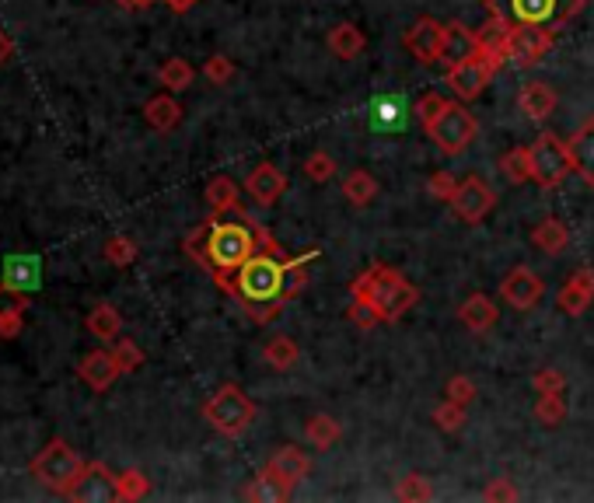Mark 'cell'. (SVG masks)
Masks as SVG:
<instances>
[{
  "mask_svg": "<svg viewBox=\"0 0 594 503\" xmlns=\"http://www.w3.org/2000/svg\"><path fill=\"white\" fill-rule=\"evenodd\" d=\"M395 500H402V503L434 500V486H430V479L420 476V472H409V476H402L399 486H395Z\"/></svg>",
  "mask_w": 594,
  "mask_h": 503,
  "instance_id": "38",
  "label": "cell"
},
{
  "mask_svg": "<svg viewBox=\"0 0 594 503\" xmlns=\"http://www.w3.org/2000/svg\"><path fill=\"white\" fill-rule=\"evenodd\" d=\"M367 49V35L360 32L353 21H339V25L329 28V53L339 56V60H357Z\"/></svg>",
  "mask_w": 594,
  "mask_h": 503,
  "instance_id": "25",
  "label": "cell"
},
{
  "mask_svg": "<svg viewBox=\"0 0 594 503\" xmlns=\"http://www.w3.org/2000/svg\"><path fill=\"white\" fill-rule=\"evenodd\" d=\"M343 196L350 200V207H371L374 196H378V179L364 168H353L343 179Z\"/></svg>",
  "mask_w": 594,
  "mask_h": 503,
  "instance_id": "33",
  "label": "cell"
},
{
  "mask_svg": "<svg viewBox=\"0 0 594 503\" xmlns=\"http://www.w3.org/2000/svg\"><path fill=\"white\" fill-rule=\"evenodd\" d=\"M119 7H126V11H144V7H151L154 0H116Z\"/></svg>",
  "mask_w": 594,
  "mask_h": 503,
  "instance_id": "56",
  "label": "cell"
},
{
  "mask_svg": "<svg viewBox=\"0 0 594 503\" xmlns=\"http://www.w3.org/2000/svg\"><path fill=\"white\" fill-rule=\"evenodd\" d=\"M144 119H147V126H151V130L172 133L175 126L182 123V105L172 98V91H165V95H154V98H147V105H144Z\"/></svg>",
  "mask_w": 594,
  "mask_h": 503,
  "instance_id": "23",
  "label": "cell"
},
{
  "mask_svg": "<svg viewBox=\"0 0 594 503\" xmlns=\"http://www.w3.org/2000/svg\"><path fill=\"white\" fill-rule=\"evenodd\" d=\"M567 413H570V406L563 392L539 395V402H535V420H539L542 427H560V423L567 420Z\"/></svg>",
  "mask_w": 594,
  "mask_h": 503,
  "instance_id": "36",
  "label": "cell"
},
{
  "mask_svg": "<svg viewBox=\"0 0 594 503\" xmlns=\"http://www.w3.org/2000/svg\"><path fill=\"white\" fill-rule=\"evenodd\" d=\"M567 147H570V161H574V172L594 189V116L577 126L574 137L567 140Z\"/></svg>",
  "mask_w": 594,
  "mask_h": 503,
  "instance_id": "18",
  "label": "cell"
},
{
  "mask_svg": "<svg viewBox=\"0 0 594 503\" xmlns=\"http://www.w3.org/2000/svg\"><path fill=\"white\" fill-rule=\"evenodd\" d=\"M112 353H116V360H119V367H123V374H133V371H140L144 367V350H140L133 339H116L112 343Z\"/></svg>",
  "mask_w": 594,
  "mask_h": 503,
  "instance_id": "42",
  "label": "cell"
},
{
  "mask_svg": "<svg viewBox=\"0 0 594 503\" xmlns=\"http://www.w3.org/2000/svg\"><path fill=\"white\" fill-rule=\"evenodd\" d=\"M304 437H308L311 448L329 451L332 444L343 437V423L329 413H315V416H308V423H304Z\"/></svg>",
  "mask_w": 594,
  "mask_h": 503,
  "instance_id": "30",
  "label": "cell"
},
{
  "mask_svg": "<svg viewBox=\"0 0 594 503\" xmlns=\"http://www.w3.org/2000/svg\"><path fill=\"white\" fill-rule=\"evenodd\" d=\"M528 154H532V182L539 189H560L563 182H567V175L574 172L567 140H560L549 130L535 137V144L528 147Z\"/></svg>",
  "mask_w": 594,
  "mask_h": 503,
  "instance_id": "7",
  "label": "cell"
},
{
  "mask_svg": "<svg viewBox=\"0 0 594 503\" xmlns=\"http://www.w3.org/2000/svg\"><path fill=\"white\" fill-rule=\"evenodd\" d=\"M207 207H210V214H221V217L231 214V210H242L235 179H228V175H214V179L207 182Z\"/></svg>",
  "mask_w": 594,
  "mask_h": 503,
  "instance_id": "32",
  "label": "cell"
},
{
  "mask_svg": "<svg viewBox=\"0 0 594 503\" xmlns=\"http://www.w3.org/2000/svg\"><path fill=\"white\" fill-rule=\"evenodd\" d=\"M350 297H357V301H371L374 311L381 315V322H395V318H402L416 301H420V290H416L399 269L385 266V262H374L367 273L353 276Z\"/></svg>",
  "mask_w": 594,
  "mask_h": 503,
  "instance_id": "1",
  "label": "cell"
},
{
  "mask_svg": "<svg viewBox=\"0 0 594 503\" xmlns=\"http://www.w3.org/2000/svg\"><path fill=\"white\" fill-rule=\"evenodd\" d=\"M42 276H46V262L39 252H11L0 262V280L14 290H25V294L42 290Z\"/></svg>",
  "mask_w": 594,
  "mask_h": 503,
  "instance_id": "12",
  "label": "cell"
},
{
  "mask_svg": "<svg viewBox=\"0 0 594 503\" xmlns=\"http://www.w3.org/2000/svg\"><path fill=\"white\" fill-rule=\"evenodd\" d=\"M476 381L465 378V374H455V378H448V385H444V399L458 402V406H469L472 399H476Z\"/></svg>",
  "mask_w": 594,
  "mask_h": 503,
  "instance_id": "46",
  "label": "cell"
},
{
  "mask_svg": "<svg viewBox=\"0 0 594 503\" xmlns=\"http://www.w3.org/2000/svg\"><path fill=\"white\" fill-rule=\"evenodd\" d=\"M84 469H88V462H84L63 437H53V441L28 462V472H32L35 483L46 486L49 493H56V497H63V500H67L70 493H74V486L81 483Z\"/></svg>",
  "mask_w": 594,
  "mask_h": 503,
  "instance_id": "3",
  "label": "cell"
},
{
  "mask_svg": "<svg viewBox=\"0 0 594 503\" xmlns=\"http://www.w3.org/2000/svg\"><path fill=\"white\" fill-rule=\"evenodd\" d=\"M532 388L539 395H549V392H567V374L556 371V367H542V371L532 374Z\"/></svg>",
  "mask_w": 594,
  "mask_h": 503,
  "instance_id": "45",
  "label": "cell"
},
{
  "mask_svg": "<svg viewBox=\"0 0 594 503\" xmlns=\"http://www.w3.org/2000/svg\"><path fill=\"white\" fill-rule=\"evenodd\" d=\"M147 493H151V479H147L140 469H126L116 476V500L137 503V500H144Z\"/></svg>",
  "mask_w": 594,
  "mask_h": 503,
  "instance_id": "37",
  "label": "cell"
},
{
  "mask_svg": "<svg viewBox=\"0 0 594 503\" xmlns=\"http://www.w3.org/2000/svg\"><path fill=\"white\" fill-rule=\"evenodd\" d=\"M315 249L301 252L294 259H284V287H280V301H294V297L304 294L308 287V262H315Z\"/></svg>",
  "mask_w": 594,
  "mask_h": 503,
  "instance_id": "29",
  "label": "cell"
},
{
  "mask_svg": "<svg viewBox=\"0 0 594 503\" xmlns=\"http://www.w3.org/2000/svg\"><path fill=\"white\" fill-rule=\"evenodd\" d=\"M518 109H521V116H528V119H549V116H553V109H556V91H553V84H546V81H528V84H521V91H518Z\"/></svg>",
  "mask_w": 594,
  "mask_h": 503,
  "instance_id": "22",
  "label": "cell"
},
{
  "mask_svg": "<svg viewBox=\"0 0 594 503\" xmlns=\"http://www.w3.org/2000/svg\"><path fill=\"white\" fill-rule=\"evenodd\" d=\"M336 172H339L336 161H332V154H325V151H311L308 161H304V175H308V182H318V186L329 182Z\"/></svg>",
  "mask_w": 594,
  "mask_h": 503,
  "instance_id": "41",
  "label": "cell"
},
{
  "mask_svg": "<svg viewBox=\"0 0 594 503\" xmlns=\"http://www.w3.org/2000/svg\"><path fill=\"white\" fill-rule=\"evenodd\" d=\"M448 207L455 210L465 224L476 228V224H483L486 217L493 214V207H497V193H493L490 182L479 179V175H465V179L458 182V189H455V196H451Z\"/></svg>",
  "mask_w": 594,
  "mask_h": 503,
  "instance_id": "9",
  "label": "cell"
},
{
  "mask_svg": "<svg viewBox=\"0 0 594 503\" xmlns=\"http://www.w3.org/2000/svg\"><path fill=\"white\" fill-rule=\"evenodd\" d=\"M245 193H249V200H256L259 207H273V203L287 193V175L280 172L273 161H263V165H256L245 175Z\"/></svg>",
  "mask_w": 594,
  "mask_h": 503,
  "instance_id": "16",
  "label": "cell"
},
{
  "mask_svg": "<svg viewBox=\"0 0 594 503\" xmlns=\"http://www.w3.org/2000/svg\"><path fill=\"white\" fill-rule=\"evenodd\" d=\"M280 287H284V259L277 255L256 252L245 266L235 269V297L242 301V308L280 301Z\"/></svg>",
  "mask_w": 594,
  "mask_h": 503,
  "instance_id": "5",
  "label": "cell"
},
{
  "mask_svg": "<svg viewBox=\"0 0 594 503\" xmlns=\"http://www.w3.org/2000/svg\"><path fill=\"white\" fill-rule=\"evenodd\" d=\"M423 130H427V137L434 140L441 154H448V158H462V154L472 147V140H476L479 119L472 116L465 105L448 102V109H444L430 126H423Z\"/></svg>",
  "mask_w": 594,
  "mask_h": 503,
  "instance_id": "6",
  "label": "cell"
},
{
  "mask_svg": "<svg viewBox=\"0 0 594 503\" xmlns=\"http://www.w3.org/2000/svg\"><path fill=\"white\" fill-rule=\"evenodd\" d=\"M500 297H504L514 311H532L535 304L546 297V280H542L535 269L514 266L511 273L500 280Z\"/></svg>",
  "mask_w": 594,
  "mask_h": 503,
  "instance_id": "10",
  "label": "cell"
},
{
  "mask_svg": "<svg viewBox=\"0 0 594 503\" xmlns=\"http://www.w3.org/2000/svg\"><path fill=\"white\" fill-rule=\"evenodd\" d=\"M427 189H430V196H434V200L451 203V196H455V189H458V179L451 172H434V175H430V182H427Z\"/></svg>",
  "mask_w": 594,
  "mask_h": 503,
  "instance_id": "49",
  "label": "cell"
},
{
  "mask_svg": "<svg viewBox=\"0 0 594 503\" xmlns=\"http://www.w3.org/2000/svg\"><path fill=\"white\" fill-rule=\"evenodd\" d=\"M367 116H371V123L378 126V130H402L406 126V98L402 95H381L371 102V109H367Z\"/></svg>",
  "mask_w": 594,
  "mask_h": 503,
  "instance_id": "26",
  "label": "cell"
},
{
  "mask_svg": "<svg viewBox=\"0 0 594 503\" xmlns=\"http://www.w3.org/2000/svg\"><path fill=\"white\" fill-rule=\"evenodd\" d=\"M28 297H32V294H25V290L7 287V283L0 280V315H11V311H18V315H25V311H28Z\"/></svg>",
  "mask_w": 594,
  "mask_h": 503,
  "instance_id": "48",
  "label": "cell"
},
{
  "mask_svg": "<svg viewBox=\"0 0 594 503\" xmlns=\"http://www.w3.org/2000/svg\"><path fill=\"white\" fill-rule=\"evenodd\" d=\"M444 109H448V98H444V95H437V91H430V95H423L420 102H416L413 116L420 119V126H430L437 116H441Z\"/></svg>",
  "mask_w": 594,
  "mask_h": 503,
  "instance_id": "47",
  "label": "cell"
},
{
  "mask_svg": "<svg viewBox=\"0 0 594 503\" xmlns=\"http://www.w3.org/2000/svg\"><path fill=\"white\" fill-rule=\"evenodd\" d=\"M21 332H25V315H18V311H11V315H0V339H18Z\"/></svg>",
  "mask_w": 594,
  "mask_h": 503,
  "instance_id": "53",
  "label": "cell"
},
{
  "mask_svg": "<svg viewBox=\"0 0 594 503\" xmlns=\"http://www.w3.org/2000/svg\"><path fill=\"white\" fill-rule=\"evenodd\" d=\"M291 493H294V483H287L277 469L263 465V469L256 472V479L245 486L242 497L245 500H263V503H280V500H291Z\"/></svg>",
  "mask_w": 594,
  "mask_h": 503,
  "instance_id": "20",
  "label": "cell"
},
{
  "mask_svg": "<svg viewBox=\"0 0 594 503\" xmlns=\"http://www.w3.org/2000/svg\"><path fill=\"white\" fill-rule=\"evenodd\" d=\"M256 402L238 385H221L207 402H203V420L221 437H242L256 423Z\"/></svg>",
  "mask_w": 594,
  "mask_h": 503,
  "instance_id": "4",
  "label": "cell"
},
{
  "mask_svg": "<svg viewBox=\"0 0 594 503\" xmlns=\"http://www.w3.org/2000/svg\"><path fill=\"white\" fill-rule=\"evenodd\" d=\"M430 420L437 423V430H444V434H455V430L465 427V406H458V402L444 399L441 406L434 409V416Z\"/></svg>",
  "mask_w": 594,
  "mask_h": 503,
  "instance_id": "40",
  "label": "cell"
},
{
  "mask_svg": "<svg viewBox=\"0 0 594 503\" xmlns=\"http://www.w3.org/2000/svg\"><path fill=\"white\" fill-rule=\"evenodd\" d=\"M165 4H168V11H172V14H189L196 4H200V0H165Z\"/></svg>",
  "mask_w": 594,
  "mask_h": 503,
  "instance_id": "55",
  "label": "cell"
},
{
  "mask_svg": "<svg viewBox=\"0 0 594 503\" xmlns=\"http://www.w3.org/2000/svg\"><path fill=\"white\" fill-rule=\"evenodd\" d=\"M493 74H497V70H493L490 63H483L479 56H472V60L451 63L448 74H444V81H448V88L455 91L462 102H476V98L490 88Z\"/></svg>",
  "mask_w": 594,
  "mask_h": 503,
  "instance_id": "11",
  "label": "cell"
},
{
  "mask_svg": "<svg viewBox=\"0 0 594 503\" xmlns=\"http://www.w3.org/2000/svg\"><path fill=\"white\" fill-rule=\"evenodd\" d=\"M203 77H207L210 84H217V88H224V84L235 77V63H231L224 53H214L207 63H203Z\"/></svg>",
  "mask_w": 594,
  "mask_h": 503,
  "instance_id": "43",
  "label": "cell"
},
{
  "mask_svg": "<svg viewBox=\"0 0 594 503\" xmlns=\"http://www.w3.org/2000/svg\"><path fill=\"white\" fill-rule=\"evenodd\" d=\"M238 221H221V214H210V235H207V273L214 269H231L235 273L238 266L252 259L259 252L256 245V231H252V221L235 210Z\"/></svg>",
  "mask_w": 594,
  "mask_h": 503,
  "instance_id": "2",
  "label": "cell"
},
{
  "mask_svg": "<svg viewBox=\"0 0 594 503\" xmlns=\"http://www.w3.org/2000/svg\"><path fill=\"white\" fill-rule=\"evenodd\" d=\"M346 315H350V322L357 325V329L371 332L374 325H381V315L374 311L371 301H357V297H350V308H346Z\"/></svg>",
  "mask_w": 594,
  "mask_h": 503,
  "instance_id": "44",
  "label": "cell"
},
{
  "mask_svg": "<svg viewBox=\"0 0 594 503\" xmlns=\"http://www.w3.org/2000/svg\"><path fill=\"white\" fill-rule=\"evenodd\" d=\"M11 53H14V42H11V35L0 28V67H4L7 60H11Z\"/></svg>",
  "mask_w": 594,
  "mask_h": 503,
  "instance_id": "54",
  "label": "cell"
},
{
  "mask_svg": "<svg viewBox=\"0 0 594 503\" xmlns=\"http://www.w3.org/2000/svg\"><path fill=\"white\" fill-rule=\"evenodd\" d=\"M483 500H490V503H500V500H521V490L511 483V479H493V483L483 490Z\"/></svg>",
  "mask_w": 594,
  "mask_h": 503,
  "instance_id": "50",
  "label": "cell"
},
{
  "mask_svg": "<svg viewBox=\"0 0 594 503\" xmlns=\"http://www.w3.org/2000/svg\"><path fill=\"white\" fill-rule=\"evenodd\" d=\"M591 301H594V269L581 266V269H574L570 280L560 287V294H556V308L570 318H581L584 311L591 308Z\"/></svg>",
  "mask_w": 594,
  "mask_h": 503,
  "instance_id": "15",
  "label": "cell"
},
{
  "mask_svg": "<svg viewBox=\"0 0 594 503\" xmlns=\"http://www.w3.org/2000/svg\"><path fill=\"white\" fill-rule=\"evenodd\" d=\"M402 42H406L409 56H416L420 63H437L444 49V25L437 18H420L409 25Z\"/></svg>",
  "mask_w": 594,
  "mask_h": 503,
  "instance_id": "14",
  "label": "cell"
},
{
  "mask_svg": "<svg viewBox=\"0 0 594 503\" xmlns=\"http://www.w3.org/2000/svg\"><path fill=\"white\" fill-rule=\"evenodd\" d=\"M266 465H270V469H277L280 476H284L287 483H294V486L301 483V479L311 472V458L304 455V451L297 448V444H287V448H277V451H273V458H270V462H266Z\"/></svg>",
  "mask_w": 594,
  "mask_h": 503,
  "instance_id": "27",
  "label": "cell"
},
{
  "mask_svg": "<svg viewBox=\"0 0 594 503\" xmlns=\"http://www.w3.org/2000/svg\"><path fill=\"white\" fill-rule=\"evenodd\" d=\"M102 255L116 269H126V266H133V262H137V242H133V238H126V235H112L109 242H105Z\"/></svg>",
  "mask_w": 594,
  "mask_h": 503,
  "instance_id": "39",
  "label": "cell"
},
{
  "mask_svg": "<svg viewBox=\"0 0 594 503\" xmlns=\"http://www.w3.org/2000/svg\"><path fill=\"white\" fill-rule=\"evenodd\" d=\"M67 500H77V503L116 500V472H112L109 465H102V462H88L81 483L74 486V493H70Z\"/></svg>",
  "mask_w": 594,
  "mask_h": 503,
  "instance_id": "17",
  "label": "cell"
},
{
  "mask_svg": "<svg viewBox=\"0 0 594 503\" xmlns=\"http://www.w3.org/2000/svg\"><path fill=\"white\" fill-rule=\"evenodd\" d=\"M123 374V367H119L116 353L105 350V346H98V350L84 353L81 364H77V378L84 381V385L91 388V392H109L112 385H116V378Z\"/></svg>",
  "mask_w": 594,
  "mask_h": 503,
  "instance_id": "13",
  "label": "cell"
},
{
  "mask_svg": "<svg viewBox=\"0 0 594 503\" xmlns=\"http://www.w3.org/2000/svg\"><path fill=\"white\" fill-rule=\"evenodd\" d=\"M584 4H588V0H556V21H553V28H560V25H567V21H574L577 14L584 11Z\"/></svg>",
  "mask_w": 594,
  "mask_h": 503,
  "instance_id": "52",
  "label": "cell"
},
{
  "mask_svg": "<svg viewBox=\"0 0 594 503\" xmlns=\"http://www.w3.org/2000/svg\"><path fill=\"white\" fill-rule=\"evenodd\" d=\"M556 46V28L549 25H514L511 32V46H507V60L514 67L528 70V67H539Z\"/></svg>",
  "mask_w": 594,
  "mask_h": 503,
  "instance_id": "8",
  "label": "cell"
},
{
  "mask_svg": "<svg viewBox=\"0 0 594 503\" xmlns=\"http://www.w3.org/2000/svg\"><path fill=\"white\" fill-rule=\"evenodd\" d=\"M193 77H196L193 63L182 60V56H172V60H165L158 67V81H161V88H168V91H186L189 84H193Z\"/></svg>",
  "mask_w": 594,
  "mask_h": 503,
  "instance_id": "35",
  "label": "cell"
},
{
  "mask_svg": "<svg viewBox=\"0 0 594 503\" xmlns=\"http://www.w3.org/2000/svg\"><path fill=\"white\" fill-rule=\"evenodd\" d=\"M280 304L284 301H266V304H245V311H249V318L256 325H270L280 318Z\"/></svg>",
  "mask_w": 594,
  "mask_h": 503,
  "instance_id": "51",
  "label": "cell"
},
{
  "mask_svg": "<svg viewBox=\"0 0 594 503\" xmlns=\"http://www.w3.org/2000/svg\"><path fill=\"white\" fill-rule=\"evenodd\" d=\"M497 168L504 172L507 182H514V186L532 182V154H528V147H514V151L500 154Z\"/></svg>",
  "mask_w": 594,
  "mask_h": 503,
  "instance_id": "34",
  "label": "cell"
},
{
  "mask_svg": "<svg viewBox=\"0 0 594 503\" xmlns=\"http://www.w3.org/2000/svg\"><path fill=\"white\" fill-rule=\"evenodd\" d=\"M263 360L273 371H291L297 360H301V346H297L294 336H270L263 346Z\"/></svg>",
  "mask_w": 594,
  "mask_h": 503,
  "instance_id": "31",
  "label": "cell"
},
{
  "mask_svg": "<svg viewBox=\"0 0 594 503\" xmlns=\"http://www.w3.org/2000/svg\"><path fill=\"white\" fill-rule=\"evenodd\" d=\"M476 53H479V35L472 32L469 25H462V21H448V25H444L441 60H448V67H451V63L472 60Z\"/></svg>",
  "mask_w": 594,
  "mask_h": 503,
  "instance_id": "21",
  "label": "cell"
},
{
  "mask_svg": "<svg viewBox=\"0 0 594 503\" xmlns=\"http://www.w3.org/2000/svg\"><path fill=\"white\" fill-rule=\"evenodd\" d=\"M532 245L539 252H546V255H560L570 245V228L560 221V217H546V221L535 224Z\"/></svg>",
  "mask_w": 594,
  "mask_h": 503,
  "instance_id": "28",
  "label": "cell"
},
{
  "mask_svg": "<svg viewBox=\"0 0 594 503\" xmlns=\"http://www.w3.org/2000/svg\"><path fill=\"white\" fill-rule=\"evenodd\" d=\"M84 329H88L95 339H102V343H116L119 332H123V315H119L116 304L102 301V304H95V308L88 311V318H84Z\"/></svg>",
  "mask_w": 594,
  "mask_h": 503,
  "instance_id": "24",
  "label": "cell"
},
{
  "mask_svg": "<svg viewBox=\"0 0 594 503\" xmlns=\"http://www.w3.org/2000/svg\"><path fill=\"white\" fill-rule=\"evenodd\" d=\"M458 318H462V325H465L469 332L483 336V332H490L493 325H497L500 311H497V304H493V297H486V294H469L462 304H458Z\"/></svg>",
  "mask_w": 594,
  "mask_h": 503,
  "instance_id": "19",
  "label": "cell"
}]
</instances>
